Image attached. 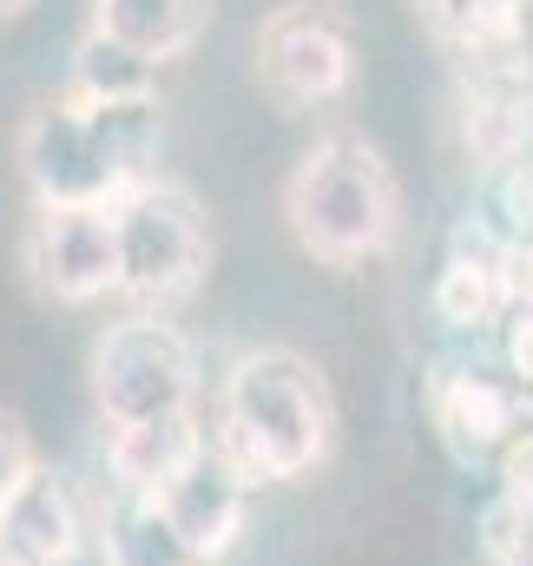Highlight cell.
Listing matches in <instances>:
<instances>
[{"mask_svg": "<svg viewBox=\"0 0 533 566\" xmlns=\"http://www.w3.org/2000/svg\"><path fill=\"white\" fill-rule=\"evenodd\" d=\"M258 73L283 106H330L356 86V33L330 0H283L258 27Z\"/></svg>", "mask_w": 533, "mask_h": 566, "instance_id": "cell-6", "label": "cell"}, {"mask_svg": "<svg viewBox=\"0 0 533 566\" xmlns=\"http://www.w3.org/2000/svg\"><path fill=\"white\" fill-rule=\"evenodd\" d=\"M113 244H119V296L145 316L185 303L211 264V231L198 198L158 171H145L126 198H113Z\"/></svg>", "mask_w": 533, "mask_h": 566, "instance_id": "cell-4", "label": "cell"}, {"mask_svg": "<svg viewBox=\"0 0 533 566\" xmlns=\"http://www.w3.org/2000/svg\"><path fill=\"white\" fill-rule=\"evenodd\" d=\"M86 369H93V409H100L106 434L191 416V402H198V356L171 316H145V310L119 316L93 343Z\"/></svg>", "mask_w": 533, "mask_h": 566, "instance_id": "cell-5", "label": "cell"}, {"mask_svg": "<svg viewBox=\"0 0 533 566\" xmlns=\"http://www.w3.org/2000/svg\"><path fill=\"white\" fill-rule=\"evenodd\" d=\"M461 139L494 171L533 145V46L461 60Z\"/></svg>", "mask_w": 533, "mask_h": 566, "instance_id": "cell-8", "label": "cell"}, {"mask_svg": "<svg viewBox=\"0 0 533 566\" xmlns=\"http://www.w3.org/2000/svg\"><path fill=\"white\" fill-rule=\"evenodd\" d=\"M211 434L191 416H165V422H138L106 434V461H113V494H145L158 501L171 481H185L205 461Z\"/></svg>", "mask_w": 533, "mask_h": 566, "instance_id": "cell-12", "label": "cell"}, {"mask_svg": "<svg viewBox=\"0 0 533 566\" xmlns=\"http://www.w3.org/2000/svg\"><path fill=\"white\" fill-rule=\"evenodd\" d=\"M100 554L106 566H205L145 494H113V507L100 514Z\"/></svg>", "mask_w": 533, "mask_h": 566, "instance_id": "cell-16", "label": "cell"}, {"mask_svg": "<svg viewBox=\"0 0 533 566\" xmlns=\"http://www.w3.org/2000/svg\"><path fill=\"white\" fill-rule=\"evenodd\" d=\"M330 441H336V402H330L323 369L303 349L264 343V349H244L224 369L211 454L244 488L303 481L310 468L330 461Z\"/></svg>", "mask_w": 533, "mask_h": 566, "instance_id": "cell-1", "label": "cell"}, {"mask_svg": "<svg viewBox=\"0 0 533 566\" xmlns=\"http://www.w3.org/2000/svg\"><path fill=\"white\" fill-rule=\"evenodd\" d=\"M158 151V99L138 106H86V99H40L20 119V178L33 205H100L126 198L138 178L151 171Z\"/></svg>", "mask_w": 533, "mask_h": 566, "instance_id": "cell-2", "label": "cell"}, {"mask_svg": "<svg viewBox=\"0 0 533 566\" xmlns=\"http://www.w3.org/2000/svg\"><path fill=\"white\" fill-rule=\"evenodd\" d=\"M428 416H435L441 441L461 461H474V454H488V448L521 434V389H508L494 376H474V369H435Z\"/></svg>", "mask_w": 533, "mask_h": 566, "instance_id": "cell-11", "label": "cell"}, {"mask_svg": "<svg viewBox=\"0 0 533 566\" xmlns=\"http://www.w3.org/2000/svg\"><path fill=\"white\" fill-rule=\"evenodd\" d=\"M33 0H0V20H13V13H27Z\"/></svg>", "mask_w": 533, "mask_h": 566, "instance_id": "cell-20", "label": "cell"}, {"mask_svg": "<svg viewBox=\"0 0 533 566\" xmlns=\"http://www.w3.org/2000/svg\"><path fill=\"white\" fill-rule=\"evenodd\" d=\"M283 218L303 258L330 271H356L369 258H389L401 238V185L389 158L363 133H323L296 158L283 185Z\"/></svg>", "mask_w": 533, "mask_h": 566, "instance_id": "cell-3", "label": "cell"}, {"mask_svg": "<svg viewBox=\"0 0 533 566\" xmlns=\"http://www.w3.org/2000/svg\"><path fill=\"white\" fill-rule=\"evenodd\" d=\"M415 13L435 27L441 46H454V60L521 53L533 33V0H415Z\"/></svg>", "mask_w": 533, "mask_h": 566, "instance_id": "cell-15", "label": "cell"}, {"mask_svg": "<svg viewBox=\"0 0 533 566\" xmlns=\"http://www.w3.org/2000/svg\"><path fill=\"white\" fill-rule=\"evenodd\" d=\"M244 481L205 448V461L185 474V481H171L165 494H158V514L178 527V541L198 554V560H224L231 547H238V534H244Z\"/></svg>", "mask_w": 533, "mask_h": 566, "instance_id": "cell-10", "label": "cell"}, {"mask_svg": "<svg viewBox=\"0 0 533 566\" xmlns=\"http://www.w3.org/2000/svg\"><path fill=\"white\" fill-rule=\"evenodd\" d=\"M66 99H86V106H138V99H158V66L145 53H133V46H119V40H106V33L86 27V40L73 46Z\"/></svg>", "mask_w": 533, "mask_h": 566, "instance_id": "cell-17", "label": "cell"}, {"mask_svg": "<svg viewBox=\"0 0 533 566\" xmlns=\"http://www.w3.org/2000/svg\"><path fill=\"white\" fill-rule=\"evenodd\" d=\"M435 316L448 329H481V323L508 316V244L488 238L481 224L454 231V251L435 277Z\"/></svg>", "mask_w": 533, "mask_h": 566, "instance_id": "cell-13", "label": "cell"}, {"mask_svg": "<svg viewBox=\"0 0 533 566\" xmlns=\"http://www.w3.org/2000/svg\"><path fill=\"white\" fill-rule=\"evenodd\" d=\"M205 20H211V0H93V33L145 53L151 66L191 53Z\"/></svg>", "mask_w": 533, "mask_h": 566, "instance_id": "cell-14", "label": "cell"}, {"mask_svg": "<svg viewBox=\"0 0 533 566\" xmlns=\"http://www.w3.org/2000/svg\"><path fill=\"white\" fill-rule=\"evenodd\" d=\"M40 461H33V434H27V422L13 416V409H0V507L13 501V488L33 474Z\"/></svg>", "mask_w": 533, "mask_h": 566, "instance_id": "cell-18", "label": "cell"}, {"mask_svg": "<svg viewBox=\"0 0 533 566\" xmlns=\"http://www.w3.org/2000/svg\"><path fill=\"white\" fill-rule=\"evenodd\" d=\"M27 271L33 290L53 303H100L119 296V244H113V211L100 205H33L27 224Z\"/></svg>", "mask_w": 533, "mask_h": 566, "instance_id": "cell-7", "label": "cell"}, {"mask_svg": "<svg viewBox=\"0 0 533 566\" xmlns=\"http://www.w3.org/2000/svg\"><path fill=\"white\" fill-rule=\"evenodd\" d=\"M508 369H514L521 396H533V303L508 310Z\"/></svg>", "mask_w": 533, "mask_h": 566, "instance_id": "cell-19", "label": "cell"}, {"mask_svg": "<svg viewBox=\"0 0 533 566\" xmlns=\"http://www.w3.org/2000/svg\"><path fill=\"white\" fill-rule=\"evenodd\" d=\"M80 547H86L80 501L66 494L60 474L33 468L0 507V566H73Z\"/></svg>", "mask_w": 533, "mask_h": 566, "instance_id": "cell-9", "label": "cell"}]
</instances>
